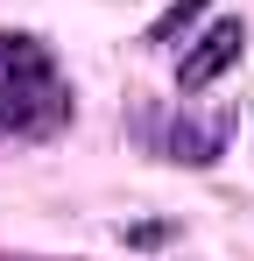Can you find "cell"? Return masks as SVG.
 I'll return each mask as SVG.
<instances>
[{
	"label": "cell",
	"mask_w": 254,
	"mask_h": 261,
	"mask_svg": "<svg viewBox=\"0 0 254 261\" xmlns=\"http://www.w3.org/2000/svg\"><path fill=\"white\" fill-rule=\"evenodd\" d=\"M240 49H247V21H240V14L205 21V29L191 36V49H184V64H176V92H205V85H219V78L240 64Z\"/></svg>",
	"instance_id": "7a4b0ae2"
},
{
	"label": "cell",
	"mask_w": 254,
	"mask_h": 261,
	"mask_svg": "<svg viewBox=\"0 0 254 261\" xmlns=\"http://www.w3.org/2000/svg\"><path fill=\"white\" fill-rule=\"evenodd\" d=\"M205 7H212V0H169L163 14H156V29H148V43H176V29H191Z\"/></svg>",
	"instance_id": "277c9868"
},
{
	"label": "cell",
	"mask_w": 254,
	"mask_h": 261,
	"mask_svg": "<svg viewBox=\"0 0 254 261\" xmlns=\"http://www.w3.org/2000/svg\"><path fill=\"white\" fill-rule=\"evenodd\" d=\"M71 113V85L36 36H0V127L42 134Z\"/></svg>",
	"instance_id": "6da1fadb"
},
{
	"label": "cell",
	"mask_w": 254,
	"mask_h": 261,
	"mask_svg": "<svg viewBox=\"0 0 254 261\" xmlns=\"http://www.w3.org/2000/svg\"><path fill=\"white\" fill-rule=\"evenodd\" d=\"M226 134H233V113H219V120H176V134H169V163H191V170H205V163H219V148H226Z\"/></svg>",
	"instance_id": "3957f363"
}]
</instances>
